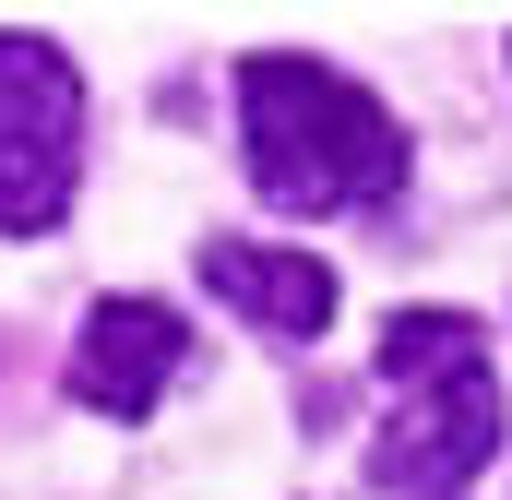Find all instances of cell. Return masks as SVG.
Segmentation results:
<instances>
[{
    "mask_svg": "<svg viewBox=\"0 0 512 500\" xmlns=\"http://www.w3.org/2000/svg\"><path fill=\"white\" fill-rule=\"evenodd\" d=\"M239 167L274 215H382L405 191V120L334 60L251 48L239 60Z\"/></svg>",
    "mask_w": 512,
    "mask_h": 500,
    "instance_id": "cell-1",
    "label": "cell"
},
{
    "mask_svg": "<svg viewBox=\"0 0 512 500\" xmlns=\"http://www.w3.org/2000/svg\"><path fill=\"white\" fill-rule=\"evenodd\" d=\"M382 381H393V417L370 441V489L382 500H453L501 465V370H489L477 310H393Z\"/></svg>",
    "mask_w": 512,
    "mask_h": 500,
    "instance_id": "cell-2",
    "label": "cell"
},
{
    "mask_svg": "<svg viewBox=\"0 0 512 500\" xmlns=\"http://www.w3.org/2000/svg\"><path fill=\"white\" fill-rule=\"evenodd\" d=\"M84 167V84L48 36H0V239H36L72 215Z\"/></svg>",
    "mask_w": 512,
    "mask_h": 500,
    "instance_id": "cell-3",
    "label": "cell"
},
{
    "mask_svg": "<svg viewBox=\"0 0 512 500\" xmlns=\"http://www.w3.org/2000/svg\"><path fill=\"white\" fill-rule=\"evenodd\" d=\"M191 370V322L167 298H96L72 334V405L96 417H155V393Z\"/></svg>",
    "mask_w": 512,
    "mask_h": 500,
    "instance_id": "cell-4",
    "label": "cell"
},
{
    "mask_svg": "<svg viewBox=\"0 0 512 500\" xmlns=\"http://www.w3.org/2000/svg\"><path fill=\"white\" fill-rule=\"evenodd\" d=\"M203 286L262 322L274 346H310L322 322H334V262H310V250H274V239H215L203 250Z\"/></svg>",
    "mask_w": 512,
    "mask_h": 500,
    "instance_id": "cell-5",
    "label": "cell"
}]
</instances>
